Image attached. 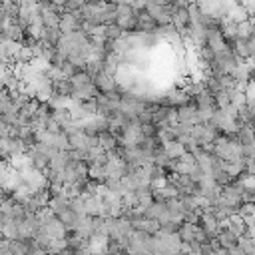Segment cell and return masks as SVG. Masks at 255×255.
Here are the masks:
<instances>
[{
	"mask_svg": "<svg viewBox=\"0 0 255 255\" xmlns=\"http://www.w3.org/2000/svg\"><path fill=\"white\" fill-rule=\"evenodd\" d=\"M201 245L199 241H181V253L183 255H201Z\"/></svg>",
	"mask_w": 255,
	"mask_h": 255,
	"instance_id": "cell-18",
	"label": "cell"
},
{
	"mask_svg": "<svg viewBox=\"0 0 255 255\" xmlns=\"http://www.w3.org/2000/svg\"><path fill=\"white\" fill-rule=\"evenodd\" d=\"M217 241H219V245H221L223 249H227V251L239 245V237H237L235 233H231L227 227H221V231H219V235H217Z\"/></svg>",
	"mask_w": 255,
	"mask_h": 255,
	"instance_id": "cell-10",
	"label": "cell"
},
{
	"mask_svg": "<svg viewBox=\"0 0 255 255\" xmlns=\"http://www.w3.org/2000/svg\"><path fill=\"white\" fill-rule=\"evenodd\" d=\"M177 122H181V124H189V126L199 124L197 108L191 106V104H187V106H179V108H177Z\"/></svg>",
	"mask_w": 255,
	"mask_h": 255,
	"instance_id": "cell-6",
	"label": "cell"
},
{
	"mask_svg": "<svg viewBox=\"0 0 255 255\" xmlns=\"http://www.w3.org/2000/svg\"><path fill=\"white\" fill-rule=\"evenodd\" d=\"M86 215L88 217H104V201L96 195H86Z\"/></svg>",
	"mask_w": 255,
	"mask_h": 255,
	"instance_id": "cell-8",
	"label": "cell"
},
{
	"mask_svg": "<svg viewBox=\"0 0 255 255\" xmlns=\"http://www.w3.org/2000/svg\"><path fill=\"white\" fill-rule=\"evenodd\" d=\"M199 227L205 231V235L211 239H217L219 231H221V221L211 213V211H201V217H199Z\"/></svg>",
	"mask_w": 255,
	"mask_h": 255,
	"instance_id": "cell-1",
	"label": "cell"
},
{
	"mask_svg": "<svg viewBox=\"0 0 255 255\" xmlns=\"http://www.w3.org/2000/svg\"><path fill=\"white\" fill-rule=\"evenodd\" d=\"M209 255H217V253H209Z\"/></svg>",
	"mask_w": 255,
	"mask_h": 255,
	"instance_id": "cell-24",
	"label": "cell"
},
{
	"mask_svg": "<svg viewBox=\"0 0 255 255\" xmlns=\"http://www.w3.org/2000/svg\"><path fill=\"white\" fill-rule=\"evenodd\" d=\"M197 229H199V225H195V223H189V221H181L177 235H179V239H181V241H193V239H195V233H197Z\"/></svg>",
	"mask_w": 255,
	"mask_h": 255,
	"instance_id": "cell-14",
	"label": "cell"
},
{
	"mask_svg": "<svg viewBox=\"0 0 255 255\" xmlns=\"http://www.w3.org/2000/svg\"><path fill=\"white\" fill-rule=\"evenodd\" d=\"M181 255H183V253H181Z\"/></svg>",
	"mask_w": 255,
	"mask_h": 255,
	"instance_id": "cell-26",
	"label": "cell"
},
{
	"mask_svg": "<svg viewBox=\"0 0 255 255\" xmlns=\"http://www.w3.org/2000/svg\"><path fill=\"white\" fill-rule=\"evenodd\" d=\"M179 225H181V223H177V221H173V219H165V221L159 223V233H165V235H177Z\"/></svg>",
	"mask_w": 255,
	"mask_h": 255,
	"instance_id": "cell-19",
	"label": "cell"
},
{
	"mask_svg": "<svg viewBox=\"0 0 255 255\" xmlns=\"http://www.w3.org/2000/svg\"><path fill=\"white\" fill-rule=\"evenodd\" d=\"M84 72L94 80L96 76H100V74L104 72V62H100V60H90V62L84 66Z\"/></svg>",
	"mask_w": 255,
	"mask_h": 255,
	"instance_id": "cell-17",
	"label": "cell"
},
{
	"mask_svg": "<svg viewBox=\"0 0 255 255\" xmlns=\"http://www.w3.org/2000/svg\"><path fill=\"white\" fill-rule=\"evenodd\" d=\"M106 2L116 4V6H120V4H131V0H106Z\"/></svg>",
	"mask_w": 255,
	"mask_h": 255,
	"instance_id": "cell-22",
	"label": "cell"
},
{
	"mask_svg": "<svg viewBox=\"0 0 255 255\" xmlns=\"http://www.w3.org/2000/svg\"><path fill=\"white\" fill-rule=\"evenodd\" d=\"M86 215H80V213H76L72 207L70 209H66L64 213H60L58 215V219H60V223L68 229V231H76L78 229V225L82 223V219H84Z\"/></svg>",
	"mask_w": 255,
	"mask_h": 255,
	"instance_id": "cell-7",
	"label": "cell"
},
{
	"mask_svg": "<svg viewBox=\"0 0 255 255\" xmlns=\"http://www.w3.org/2000/svg\"><path fill=\"white\" fill-rule=\"evenodd\" d=\"M223 227H227L231 233H235L237 237H241V235H245L247 231H249V227H247V223H245V219H241V217H229L227 221H225V225Z\"/></svg>",
	"mask_w": 255,
	"mask_h": 255,
	"instance_id": "cell-11",
	"label": "cell"
},
{
	"mask_svg": "<svg viewBox=\"0 0 255 255\" xmlns=\"http://www.w3.org/2000/svg\"><path fill=\"white\" fill-rule=\"evenodd\" d=\"M157 22L149 16L147 10H141L137 12V26H135V32L137 34H157Z\"/></svg>",
	"mask_w": 255,
	"mask_h": 255,
	"instance_id": "cell-5",
	"label": "cell"
},
{
	"mask_svg": "<svg viewBox=\"0 0 255 255\" xmlns=\"http://www.w3.org/2000/svg\"><path fill=\"white\" fill-rule=\"evenodd\" d=\"M84 26V20H82V12L76 10V12H64L62 18H60V30L62 34H72V32H78L82 30Z\"/></svg>",
	"mask_w": 255,
	"mask_h": 255,
	"instance_id": "cell-2",
	"label": "cell"
},
{
	"mask_svg": "<svg viewBox=\"0 0 255 255\" xmlns=\"http://www.w3.org/2000/svg\"><path fill=\"white\" fill-rule=\"evenodd\" d=\"M239 247H241L247 255H251V253H253V249H255V239H253L249 233H245V235H241V237H239Z\"/></svg>",
	"mask_w": 255,
	"mask_h": 255,
	"instance_id": "cell-20",
	"label": "cell"
},
{
	"mask_svg": "<svg viewBox=\"0 0 255 255\" xmlns=\"http://www.w3.org/2000/svg\"><path fill=\"white\" fill-rule=\"evenodd\" d=\"M94 86L98 88L100 94H116V92H120V86H118L116 76H110L106 72H102L100 76L94 78Z\"/></svg>",
	"mask_w": 255,
	"mask_h": 255,
	"instance_id": "cell-3",
	"label": "cell"
},
{
	"mask_svg": "<svg viewBox=\"0 0 255 255\" xmlns=\"http://www.w3.org/2000/svg\"><path fill=\"white\" fill-rule=\"evenodd\" d=\"M0 255H14V253H12L10 249H8V245H6V241H4L2 245H0Z\"/></svg>",
	"mask_w": 255,
	"mask_h": 255,
	"instance_id": "cell-21",
	"label": "cell"
},
{
	"mask_svg": "<svg viewBox=\"0 0 255 255\" xmlns=\"http://www.w3.org/2000/svg\"><path fill=\"white\" fill-rule=\"evenodd\" d=\"M98 141H100V147L104 149V151H114V149H118V137L108 129V131H102L100 135H98Z\"/></svg>",
	"mask_w": 255,
	"mask_h": 255,
	"instance_id": "cell-12",
	"label": "cell"
},
{
	"mask_svg": "<svg viewBox=\"0 0 255 255\" xmlns=\"http://www.w3.org/2000/svg\"><path fill=\"white\" fill-rule=\"evenodd\" d=\"M72 2H76V4H78V6L82 8L84 4H88V2H92V0H72Z\"/></svg>",
	"mask_w": 255,
	"mask_h": 255,
	"instance_id": "cell-23",
	"label": "cell"
},
{
	"mask_svg": "<svg viewBox=\"0 0 255 255\" xmlns=\"http://www.w3.org/2000/svg\"><path fill=\"white\" fill-rule=\"evenodd\" d=\"M124 34H126V32H124L118 24H108V26H104V38H106V40L116 42V40H120Z\"/></svg>",
	"mask_w": 255,
	"mask_h": 255,
	"instance_id": "cell-16",
	"label": "cell"
},
{
	"mask_svg": "<svg viewBox=\"0 0 255 255\" xmlns=\"http://www.w3.org/2000/svg\"><path fill=\"white\" fill-rule=\"evenodd\" d=\"M163 151L167 153V157H171V159H179V157L185 153V147H183L177 139H173V141L163 143Z\"/></svg>",
	"mask_w": 255,
	"mask_h": 255,
	"instance_id": "cell-15",
	"label": "cell"
},
{
	"mask_svg": "<svg viewBox=\"0 0 255 255\" xmlns=\"http://www.w3.org/2000/svg\"><path fill=\"white\" fill-rule=\"evenodd\" d=\"M62 30H60V26H52V28H44V34H42V40L46 42V44H50L52 48H56L58 46V42L62 40Z\"/></svg>",
	"mask_w": 255,
	"mask_h": 255,
	"instance_id": "cell-13",
	"label": "cell"
},
{
	"mask_svg": "<svg viewBox=\"0 0 255 255\" xmlns=\"http://www.w3.org/2000/svg\"><path fill=\"white\" fill-rule=\"evenodd\" d=\"M143 215L147 219H153L157 223L169 219V211H167V203H161V201H151L145 209H143Z\"/></svg>",
	"mask_w": 255,
	"mask_h": 255,
	"instance_id": "cell-4",
	"label": "cell"
},
{
	"mask_svg": "<svg viewBox=\"0 0 255 255\" xmlns=\"http://www.w3.org/2000/svg\"><path fill=\"white\" fill-rule=\"evenodd\" d=\"M171 26H173L177 32H181V30L189 28V26H191L189 10H187V8H179V10H175V12H173V16H171Z\"/></svg>",
	"mask_w": 255,
	"mask_h": 255,
	"instance_id": "cell-9",
	"label": "cell"
},
{
	"mask_svg": "<svg viewBox=\"0 0 255 255\" xmlns=\"http://www.w3.org/2000/svg\"><path fill=\"white\" fill-rule=\"evenodd\" d=\"M251 255H255V249H253V253H251Z\"/></svg>",
	"mask_w": 255,
	"mask_h": 255,
	"instance_id": "cell-25",
	"label": "cell"
}]
</instances>
